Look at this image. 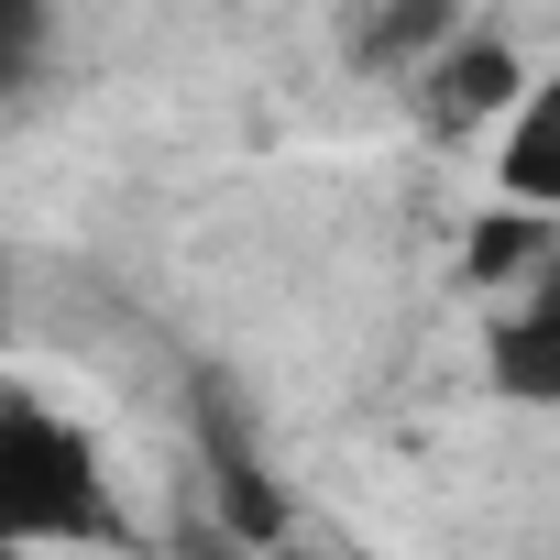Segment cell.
Segmentation results:
<instances>
[{"label": "cell", "instance_id": "6da1fadb", "mask_svg": "<svg viewBox=\"0 0 560 560\" xmlns=\"http://www.w3.org/2000/svg\"><path fill=\"white\" fill-rule=\"evenodd\" d=\"M0 527H12V549L121 538V516H110V483H100L89 440H78L56 407H34V396L0 407Z\"/></svg>", "mask_w": 560, "mask_h": 560}, {"label": "cell", "instance_id": "7a4b0ae2", "mask_svg": "<svg viewBox=\"0 0 560 560\" xmlns=\"http://www.w3.org/2000/svg\"><path fill=\"white\" fill-rule=\"evenodd\" d=\"M527 100V67L494 45V34H462L451 56H429L418 67V110L440 121V132H472V121H505Z\"/></svg>", "mask_w": 560, "mask_h": 560}, {"label": "cell", "instance_id": "3957f363", "mask_svg": "<svg viewBox=\"0 0 560 560\" xmlns=\"http://www.w3.org/2000/svg\"><path fill=\"white\" fill-rule=\"evenodd\" d=\"M483 374H494V396H516V407H560V275L527 287V298L494 319Z\"/></svg>", "mask_w": 560, "mask_h": 560}, {"label": "cell", "instance_id": "277c9868", "mask_svg": "<svg viewBox=\"0 0 560 560\" xmlns=\"http://www.w3.org/2000/svg\"><path fill=\"white\" fill-rule=\"evenodd\" d=\"M494 187L560 220V67L505 110V132H494Z\"/></svg>", "mask_w": 560, "mask_h": 560}, {"label": "cell", "instance_id": "5b68a950", "mask_svg": "<svg viewBox=\"0 0 560 560\" xmlns=\"http://www.w3.org/2000/svg\"><path fill=\"white\" fill-rule=\"evenodd\" d=\"M451 45H462V0H374L363 34H352V56H363L374 78H418V67L451 56Z\"/></svg>", "mask_w": 560, "mask_h": 560}, {"label": "cell", "instance_id": "8992f818", "mask_svg": "<svg viewBox=\"0 0 560 560\" xmlns=\"http://www.w3.org/2000/svg\"><path fill=\"white\" fill-rule=\"evenodd\" d=\"M538 253H549V209L505 198V209H483V220H472L462 275H472V287H505V275H538Z\"/></svg>", "mask_w": 560, "mask_h": 560}, {"label": "cell", "instance_id": "52a82bcc", "mask_svg": "<svg viewBox=\"0 0 560 560\" xmlns=\"http://www.w3.org/2000/svg\"><path fill=\"white\" fill-rule=\"evenodd\" d=\"M209 462H220V516H231V538H287V494H275V472H253V451L231 440V429H209Z\"/></svg>", "mask_w": 560, "mask_h": 560}, {"label": "cell", "instance_id": "ba28073f", "mask_svg": "<svg viewBox=\"0 0 560 560\" xmlns=\"http://www.w3.org/2000/svg\"><path fill=\"white\" fill-rule=\"evenodd\" d=\"M45 67V0H12V78Z\"/></svg>", "mask_w": 560, "mask_h": 560}, {"label": "cell", "instance_id": "9c48e42d", "mask_svg": "<svg viewBox=\"0 0 560 560\" xmlns=\"http://www.w3.org/2000/svg\"><path fill=\"white\" fill-rule=\"evenodd\" d=\"M298 560H308V549H298Z\"/></svg>", "mask_w": 560, "mask_h": 560}]
</instances>
